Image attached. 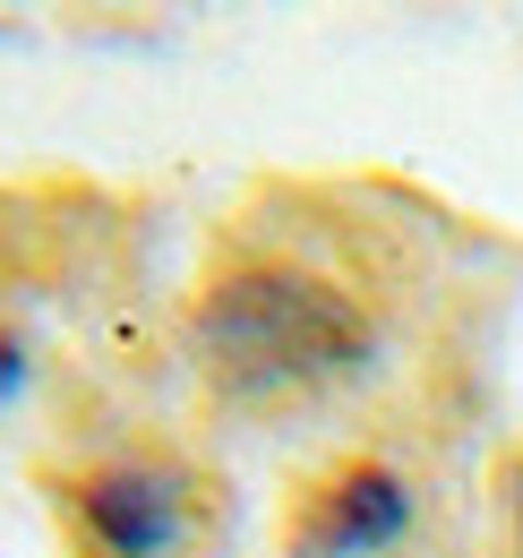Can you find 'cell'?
Here are the masks:
<instances>
[{"label":"cell","instance_id":"obj_1","mask_svg":"<svg viewBox=\"0 0 523 558\" xmlns=\"http://www.w3.org/2000/svg\"><path fill=\"white\" fill-rule=\"evenodd\" d=\"M369 318L301 267H241L197 301V361L223 396L283 404L369 369Z\"/></svg>","mask_w":523,"mask_h":558},{"label":"cell","instance_id":"obj_2","mask_svg":"<svg viewBox=\"0 0 523 558\" xmlns=\"http://www.w3.org/2000/svg\"><path fill=\"white\" fill-rule=\"evenodd\" d=\"M77 524L104 558H172L190 542V482L163 464H112L77 489Z\"/></svg>","mask_w":523,"mask_h":558},{"label":"cell","instance_id":"obj_3","mask_svg":"<svg viewBox=\"0 0 523 558\" xmlns=\"http://www.w3.org/2000/svg\"><path fill=\"white\" fill-rule=\"evenodd\" d=\"M403 524H412L403 473L352 464V473H335V482L309 498V515H301V558H378V550L403 542Z\"/></svg>","mask_w":523,"mask_h":558},{"label":"cell","instance_id":"obj_4","mask_svg":"<svg viewBox=\"0 0 523 558\" xmlns=\"http://www.w3.org/2000/svg\"><path fill=\"white\" fill-rule=\"evenodd\" d=\"M17 378H26V352H17V344H9V336H0V404L17 396Z\"/></svg>","mask_w":523,"mask_h":558},{"label":"cell","instance_id":"obj_5","mask_svg":"<svg viewBox=\"0 0 523 558\" xmlns=\"http://www.w3.org/2000/svg\"><path fill=\"white\" fill-rule=\"evenodd\" d=\"M515 533H523V464H515Z\"/></svg>","mask_w":523,"mask_h":558}]
</instances>
